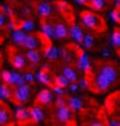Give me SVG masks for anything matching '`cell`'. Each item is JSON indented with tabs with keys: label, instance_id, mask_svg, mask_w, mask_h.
<instances>
[{
	"label": "cell",
	"instance_id": "24",
	"mask_svg": "<svg viewBox=\"0 0 120 126\" xmlns=\"http://www.w3.org/2000/svg\"><path fill=\"white\" fill-rule=\"evenodd\" d=\"M20 28H21L22 31H34L35 30V23L32 21V20H24L20 23Z\"/></svg>",
	"mask_w": 120,
	"mask_h": 126
},
{
	"label": "cell",
	"instance_id": "32",
	"mask_svg": "<svg viewBox=\"0 0 120 126\" xmlns=\"http://www.w3.org/2000/svg\"><path fill=\"white\" fill-rule=\"evenodd\" d=\"M1 13L4 14V16H9V17H13L14 16V10L7 4H3L1 6Z\"/></svg>",
	"mask_w": 120,
	"mask_h": 126
},
{
	"label": "cell",
	"instance_id": "38",
	"mask_svg": "<svg viewBox=\"0 0 120 126\" xmlns=\"http://www.w3.org/2000/svg\"><path fill=\"white\" fill-rule=\"evenodd\" d=\"M24 81H25V77H24V74H21V76H20V79H18V81H17V84H15V86H17V87L24 86V84H25Z\"/></svg>",
	"mask_w": 120,
	"mask_h": 126
},
{
	"label": "cell",
	"instance_id": "12",
	"mask_svg": "<svg viewBox=\"0 0 120 126\" xmlns=\"http://www.w3.org/2000/svg\"><path fill=\"white\" fill-rule=\"evenodd\" d=\"M22 46L24 48H27V50L29 49H36L38 46H39V39L34 35H27L25 41L22 42Z\"/></svg>",
	"mask_w": 120,
	"mask_h": 126
},
{
	"label": "cell",
	"instance_id": "45",
	"mask_svg": "<svg viewBox=\"0 0 120 126\" xmlns=\"http://www.w3.org/2000/svg\"><path fill=\"white\" fill-rule=\"evenodd\" d=\"M109 53H110L109 49H103V56H109Z\"/></svg>",
	"mask_w": 120,
	"mask_h": 126
},
{
	"label": "cell",
	"instance_id": "33",
	"mask_svg": "<svg viewBox=\"0 0 120 126\" xmlns=\"http://www.w3.org/2000/svg\"><path fill=\"white\" fill-rule=\"evenodd\" d=\"M110 17L115 23H119L120 24V9H115L110 11Z\"/></svg>",
	"mask_w": 120,
	"mask_h": 126
},
{
	"label": "cell",
	"instance_id": "35",
	"mask_svg": "<svg viewBox=\"0 0 120 126\" xmlns=\"http://www.w3.org/2000/svg\"><path fill=\"white\" fill-rule=\"evenodd\" d=\"M66 101H64V98L63 97H57V99H56V107L57 108H60V107H66Z\"/></svg>",
	"mask_w": 120,
	"mask_h": 126
},
{
	"label": "cell",
	"instance_id": "7",
	"mask_svg": "<svg viewBox=\"0 0 120 126\" xmlns=\"http://www.w3.org/2000/svg\"><path fill=\"white\" fill-rule=\"evenodd\" d=\"M68 35L76 41V42H78V44H82V41H84L82 30H81V27H78V25H76V24H73V25L68 27Z\"/></svg>",
	"mask_w": 120,
	"mask_h": 126
},
{
	"label": "cell",
	"instance_id": "14",
	"mask_svg": "<svg viewBox=\"0 0 120 126\" xmlns=\"http://www.w3.org/2000/svg\"><path fill=\"white\" fill-rule=\"evenodd\" d=\"M29 116H31L32 122H35V123H39V122L43 121V112H42V109L39 107L29 108Z\"/></svg>",
	"mask_w": 120,
	"mask_h": 126
},
{
	"label": "cell",
	"instance_id": "48",
	"mask_svg": "<svg viewBox=\"0 0 120 126\" xmlns=\"http://www.w3.org/2000/svg\"><path fill=\"white\" fill-rule=\"evenodd\" d=\"M119 126H120V122H119Z\"/></svg>",
	"mask_w": 120,
	"mask_h": 126
},
{
	"label": "cell",
	"instance_id": "5",
	"mask_svg": "<svg viewBox=\"0 0 120 126\" xmlns=\"http://www.w3.org/2000/svg\"><path fill=\"white\" fill-rule=\"evenodd\" d=\"M21 74L18 72H9V70L1 72V80L4 81V84H7V86H15Z\"/></svg>",
	"mask_w": 120,
	"mask_h": 126
},
{
	"label": "cell",
	"instance_id": "17",
	"mask_svg": "<svg viewBox=\"0 0 120 126\" xmlns=\"http://www.w3.org/2000/svg\"><path fill=\"white\" fill-rule=\"evenodd\" d=\"M40 32H42V35L45 38L50 39V38L54 36V27L49 23H42V25H40Z\"/></svg>",
	"mask_w": 120,
	"mask_h": 126
},
{
	"label": "cell",
	"instance_id": "23",
	"mask_svg": "<svg viewBox=\"0 0 120 126\" xmlns=\"http://www.w3.org/2000/svg\"><path fill=\"white\" fill-rule=\"evenodd\" d=\"M53 84L57 87H62V88H66V87L70 86V81H68V79H66V77L63 76V74H56L53 79Z\"/></svg>",
	"mask_w": 120,
	"mask_h": 126
},
{
	"label": "cell",
	"instance_id": "15",
	"mask_svg": "<svg viewBox=\"0 0 120 126\" xmlns=\"http://www.w3.org/2000/svg\"><path fill=\"white\" fill-rule=\"evenodd\" d=\"M43 55L46 59H49V60H54V59H57V56L60 55V52H59V49L56 48V46L53 45H48L46 48H45L43 50Z\"/></svg>",
	"mask_w": 120,
	"mask_h": 126
},
{
	"label": "cell",
	"instance_id": "41",
	"mask_svg": "<svg viewBox=\"0 0 120 126\" xmlns=\"http://www.w3.org/2000/svg\"><path fill=\"white\" fill-rule=\"evenodd\" d=\"M24 77H25V80L27 81H34V79H35V77L32 76V73H25V76Z\"/></svg>",
	"mask_w": 120,
	"mask_h": 126
},
{
	"label": "cell",
	"instance_id": "22",
	"mask_svg": "<svg viewBox=\"0 0 120 126\" xmlns=\"http://www.w3.org/2000/svg\"><path fill=\"white\" fill-rule=\"evenodd\" d=\"M36 10H38L40 17H49L50 13H52V6L48 4V3H39Z\"/></svg>",
	"mask_w": 120,
	"mask_h": 126
},
{
	"label": "cell",
	"instance_id": "4",
	"mask_svg": "<svg viewBox=\"0 0 120 126\" xmlns=\"http://www.w3.org/2000/svg\"><path fill=\"white\" fill-rule=\"evenodd\" d=\"M77 67L80 69V70H82V72L88 73V74L92 72V69H91V62H89L88 55L85 53V52H82V50H80L78 58H77Z\"/></svg>",
	"mask_w": 120,
	"mask_h": 126
},
{
	"label": "cell",
	"instance_id": "46",
	"mask_svg": "<svg viewBox=\"0 0 120 126\" xmlns=\"http://www.w3.org/2000/svg\"><path fill=\"white\" fill-rule=\"evenodd\" d=\"M115 4H116V7H120V0H116Z\"/></svg>",
	"mask_w": 120,
	"mask_h": 126
},
{
	"label": "cell",
	"instance_id": "16",
	"mask_svg": "<svg viewBox=\"0 0 120 126\" xmlns=\"http://www.w3.org/2000/svg\"><path fill=\"white\" fill-rule=\"evenodd\" d=\"M67 35H68V28H67L64 24L59 23V24L54 25V36H56V38L64 39V38H67Z\"/></svg>",
	"mask_w": 120,
	"mask_h": 126
},
{
	"label": "cell",
	"instance_id": "2",
	"mask_svg": "<svg viewBox=\"0 0 120 126\" xmlns=\"http://www.w3.org/2000/svg\"><path fill=\"white\" fill-rule=\"evenodd\" d=\"M99 74H102L103 77H106L110 81V84H115L117 81V70L115 69V66L112 64H102L99 66Z\"/></svg>",
	"mask_w": 120,
	"mask_h": 126
},
{
	"label": "cell",
	"instance_id": "19",
	"mask_svg": "<svg viewBox=\"0 0 120 126\" xmlns=\"http://www.w3.org/2000/svg\"><path fill=\"white\" fill-rule=\"evenodd\" d=\"M67 105H68V108L73 109V111H81V109L84 108L82 101H81L80 98H77V97H70V98L67 99Z\"/></svg>",
	"mask_w": 120,
	"mask_h": 126
},
{
	"label": "cell",
	"instance_id": "47",
	"mask_svg": "<svg viewBox=\"0 0 120 126\" xmlns=\"http://www.w3.org/2000/svg\"><path fill=\"white\" fill-rule=\"evenodd\" d=\"M13 1H18V0H13Z\"/></svg>",
	"mask_w": 120,
	"mask_h": 126
},
{
	"label": "cell",
	"instance_id": "40",
	"mask_svg": "<svg viewBox=\"0 0 120 126\" xmlns=\"http://www.w3.org/2000/svg\"><path fill=\"white\" fill-rule=\"evenodd\" d=\"M22 13L25 14V16H29V14H31V10H29V6H24V7H22Z\"/></svg>",
	"mask_w": 120,
	"mask_h": 126
},
{
	"label": "cell",
	"instance_id": "49",
	"mask_svg": "<svg viewBox=\"0 0 120 126\" xmlns=\"http://www.w3.org/2000/svg\"><path fill=\"white\" fill-rule=\"evenodd\" d=\"M105 1H107V0H105Z\"/></svg>",
	"mask_w": 120,
	"mask_h": 126
},
{
	"label": "cell",
	"instance_id": "44",
	"mask_svg": "<svg viewBox=\"0 0 120 126\" xmlns=\"http://www.w3.org/2000/svg\"><path fill=\"white\" fill-rule=\"evenodd\" d=\"M76 1L78 3V4H85V3H87L88 0H76Z\"/></svg>",
	"mask_w": 120,
	"mask_h": 126
},
{
	"label": "cell",
	"instance_id": "20",
	"mask_svg": "<svg viewBox=\"0 0 120 126\" xmlns=\"http://www.w3.org/2000/svg\"><path fill=\"white\" fill-rule=\"evenodd\" d=\"M25 38H27V34H25V31H22L21 28L13 31V42L15 45H22V42L25 41Z\"/></svg>",
	"mask_w": 120,
	"mask_h": 126
},
{
	"label": "cell",
	"instance_id": "9",
	"mask_svg": "<svg viewBox=\"0 0 120 126\" xmlns=\"http://www.w3.org/2000/svg\"><path fill=\"white\" fill-rule=\"evenodd\" d=\"M52 99H53V94H52V91H50V90H42L39 94H38V97H36V102L46 105V104L52 102Z\"/></svg>",
	"mask_w": 120,
	"mask_h": 126
},
{
	"label": "cell",
	"instance_id": "3",
	"mask_svg": "<svg viewBox=\"0 0 120 126\" xmlns=\"http://www.w3.org/2000/svg\"><path fill=\"white\" fill-rule=\"evenodd\" d=\"M29 93H31V87L28 84H24L21 87H17V90L14 91V99L15 102H27L28 98H29Z\"/></svg>",
	"mask_w": 120,
	"mask_h": 126
},
{
	"label": "cell",
	"instance_id": "26",
	"mask_svg": "<svg viewBox=\"0 0 120 126\" xmlns=\"http://www.w3.org/2000/svg\"><path fill=\"white\" fill-rule=\"evenodd\" d=\"M10 119V113H9V109L6 108V107H1L0 108V125L3 126L6 125Z\"/></svg>",
	"mask_w": 120,
	"mask_h": 126
},
{
	"label": "cell",
	"instance_id": "37",
	"mask_svg": "<svg viewBox=\"0 0 120 126\" xmlns=\"http://www.w3.org/2000/svg\"><path fill=\"white\" fill-rule=\"evenodd\" d=\"M78 86H80V88H82V90H87V88H88V80H87V79H81Z\"/></svg>",
	"mask_w": 120,
	"mask_h": 126
},
{
	"label": "cell",
	"instance_id": "30",
	"mask_svg": "<svg viewBox=\"0 0 120 126\" xmlns=\"http://www.w3.org/2000/svg\"><path fill=\"white\" fill-rule=\"evenodd\" d=\"M56 7H57V10L59 11H60V13H67V10H68V6H67V1H64V0H63V1H57V3H56Z\"/></svg>",
	"mask_w": 120,
	"mask_h": 126
},
{
	"label": "cell",
	"instance_id": "21",
	"mask_svg": "<svg viewBox=\"0 0 120 126\" xmlns=\"http://www.w3.org/2000/svg\"><path fill=\"white\" fill-rule=\"evenodd\" d=\"M63 76L66 77V79H68L70 83H76L78 80V76H77L76 70L73 67H70V66H64L63 67Z\"/></svg>",
	"mask_w": 120,
	"mask_h": 126
},
{
	"label": "cell",
	"instance_id": "43",
	"mask_svg": "<svg viewBox=\"0 0 120 126\" xmlns=\"http://www.w3.org/2000/svg\"><path fill=\"white\" fill-rule=\"evenodd\" d=\"M89 126H105L102 123V122H99V121H96V122H92V123H91V125Z\"/></svg>",
	"mask_w": 120,
	"mask_h": 126
},
{
	"label": "cell",
	"instance_id": "27",
	"mask_svg": "<svg viewBox=\"0 0 120 126\" xmlns=\"http://www.w3.org/2000/svg\"><path fill=\"white\" fill-rule=\"evenodd\" d=\"M59 52H60V56L63 58V60H64L66 63L73 62V56H71L70 50H67V49H64V48H62V49H59Z\"/></svg>",
	"mask_w": 120,
	"mask_h": 126
},
{
	"label": "cell",
	"instance_id": "10",
	"mask_svg": "<svg viewBox=\"0 0 120 126\" xmlns=\"http://www.w3.org/2000/svg\"><path fill=\"white\" fill-rule=\"evenodd\" d=\"M35 79L39 81V83H42L43 86H52V83H53V80L50 79L49 72H46V70H39V72L36 73Z\"/></svg>",
	"mask_w": 120,
	"mask_h": 126
},
{
	"label": "cell",
	"instance_id": "6",
	"mask_svg": "<svg viewBox=\"0 0 120 126\" xmlns=\"http://www.w3.org/2000/svg\"><path fill=\"white\" fill-rule=\"evenodd\" d=\"M10 63L15 69H24L27 66V58L21 53H10Z\"/></svg>",
	"mask_w": 120,
	"mask_h": 126
},
{
	"label": "cell",
	"instance_id": "11",
	"mask_svg": "<svg viewBox=\"0 0 120 126\" xmlns=\"http://www.w3.org/2000/svg\"><path fill=\"white\" fill-rule=\"evenodd\" d=\"M57 119L60 122H63V123H66V122H68L71 119V109L67 108V105L57 108Z\"/></svg>",
	"mask_w": 120,
	"mask_h": 126
},
{
	"label": "cell",
	"instance_id": "28",
	"mask_svg": "<svg viewBox=\"0 0 120 126\" xmlns=\"http://www.w3.org/2000/svg\"><path fill=\"white\" fill-rule=\"evenodd\" d=\"M110 41H112V45L120 46V30H115L113 31V34L110 36Z\"/></svg>",
	"mask_w": 120,
	"mask_h": 126
},
{
	"label": "cell",
	"instance_id": "42",
	"mask_svg": "<svg viewBox=\"0 0 120 126\" xmlns=\"http://www.w3.org/2000/svg\"><path fill=\"white\" fill-rule=\"evenodd\" d=\"M70 90L71 91H77V90H78V84H76V83L70 84Z\"/></svg>",
	"mask_w": 120,
	"mask_h": 126
},
{
	"label": "cell",
	"instance_id": "8",
	"mask_svg": "<svg viewBox=\"0 0 120 126\" xmlns=\"http://www.w3.org/2000/svg\"><path fill=\"white\" fill-rule=\"evenodd\" d=\"M95 86H96V90L98 91H106L109 87H110V81L107 80L106 77H103L102 74H96L95 77Z\"/></svg>",
	"mask_w": 120,
	"mask_h": 126
},
{
	"label": "cell",
	"instance_id": "36",
	"mask_svg": "<svg viewBox=\"0 0 120 126\" xmlns=\"http://www.w3.org/2000/svg\"><path fill=\"white\" fill-rule=\"evenodd\" d=\"M52 90H53V93H56L57 95H63V94H64V88H62V87L53 86V87H52Z\"/></svg>",
	"mask_w": 120,
	"mask_h": 126
},
{
	"label": "cell",
	"instance_id": "13",
	"mask_svg": "<svg viewBox=\"0 0 120 126\" xmlns=\"http://www.w3.org/2000/svg\"><path fill=\"white\" fill-rule=\"evenodd\" d=\"M25 58H27V60H29V62L32 63V66H36V64L40 62V53H39V50H38V49H29V50H27Z\"/></svg>",
	"mask_w": 120,
	"mask_h": 126
},
{
	"label": "cell",
	"instance_id": "18",
	"mask_svg": "<svg viewBox=\"0 0 120 126\" xmlns=\"http://www.w3.org/2000/svg\"><path fill=\"white\" fill-rule=\"evenodd\" d=\"M15 116H17L18 121H21V122H25L28 119H31V116H29V109L25 108V107H17L15 108Z\"/></svg>",
	"mask_w": 120,
	"mask_h": 126
},
{
	"label": "cell",
	"instance_id": "29",
	"mask_svg": "<svg viewBox=\"0 0 120 126\" xmlns=\"http://www.w3.org/2000/svg\"><path fill=\"white\" fill-rule=\"evenodd\" d=\"M91 7L93 10H102L105 7V0H91Z\"/></svg>",
	"mask_w": 120,
	"mask_h": 126
},
{
	"label": "cell",
	"instance_id": "31",
	"mask_svg": "<svg viewBox=\"0 0 120 126\" xmlns=\"http://www.w3.org/2000/svg\"><path fill=\"white\" fill-rule=\"evenodd\" d=\"M82 45H84L85 48H91V46L93 45V36L92 35H84Z\"/></svg>",
	"mask_w": 120,
	"mask_h": 126
},
{
	"label": "cell",
	"instance_id": "34",
	"mask_svg": "<svg viewBox=\"0 0 120 126\" xmlns=\"http://www.w3.org/2000/svg\"><path fill=\"white\" fill-rule=\"evenodd\" d=\"M7 27H9V30H18V28H20V24H18L15 20L11 18V20H10V23L7 24Z\"/></svg>",
	"mask_w": 120,
	"mask_h": 126
},
{
	"label": "cell",
	"instance_id": "39",
	"mask_svg": "<svg viewBox=\"0 0 120 126\" xmlns=\"http://www.w3.org/2000/svg\"><path fill=\"white\" fill-rule=\"evenodd\" d=\"M4 24H6V16L0 11V27H3Z\"/></svg>",
	"mask_w": 120,
	"mask_h": 126
},
{
	"label": "cell",
	"instance_id": "25",
	"mask_svg": "<svg viewBox=\"0 0 120 126\" xmlns=\"http://www.w3.org/2000/svg\"><path fill=\"white\" fill-rule=\"evenodd\" d=\"M11 97V90L9 88V86H6V84H0V99H9Z\"/></svg>",
	"mask_w": 120,
	"mask_h": 126
},
{
	"label": "cell",
	"instance_id": "1",
	"mask_svg": "<svg viewBox=\"0 0 120 126\" xmlns=\"http://www.w3.org/2000/svg\"><path fill=\"white\" fill-rule=\"evenodd\" d=\"M81 21L85 27L92 28L95 31L102 32L105 31V23L103 20L99 16H96L95 13H91V11H82L81 13Z\"/></svg>",
	"mask_w": 120,
	"mask_h": 126
}]
</instances>
